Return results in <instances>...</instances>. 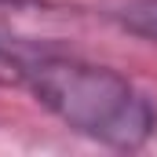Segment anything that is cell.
<instances>
[{
  "mask_svg": "<svg viewBox=\"0 0 157 157\" xmlns=\"http://www.w3.org/2000/svg\"><path fill=\"white\" fill-rule=\"evenodd\" d=\"M22 88L55 121L84 139L135 154L157 135V102L113 66L80 59L73 51H22Z\"/></svg>",
  "mask_w": 157,
  "mask_h": 157,
  "instance_id": "6da1fadb",
  "label": "cell"
},
{
  "mask_svg": "<svg viewBox=\"0 0 157 157\" xmlns=\"http://www.w3.org/2000/svg\"><path fill=\"white\" fill-rule=\"evenodd\" d=\"M102 18L135 40L157 44V0H117L102 7Z\"/></svg>",
  "mask_w": 157,
  "mask_h": 157,
  "instance_id": "7a4b0ae2",
  "label": "cell"
},
{
  "mask_svg": "<svg viewBox=\"0 0 157 157\" xmlns=\"http://www.w3.org/2000/svg\"><path fill=\"white\" fill-rule=\"evenodd\" d=\"M22 77H26L22 51L0 40V88H22Z\"/></svg>",
  "mask_w": 157,
  "mask_h": 157,
  "instance_id": "3957f363",
  "label": "cell"
}]
</instances>
